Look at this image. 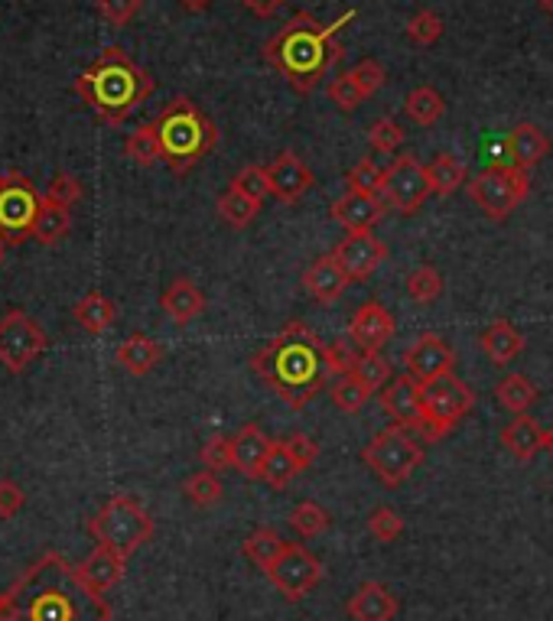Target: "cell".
Returning <instances> with one entry per match:
<instances>
[{"label":"cell","mask_w":553,"mask_h":621,"mask_svg":"<svg viewBox=\"0 0 553 621\" xmlns=\"http://www.w3.org/2000/svg\"><path fill=\"white\" fill-rule=\"evenodd\" d=\"M0 621H111V606L79 563L46 550L0 592Z\"/></svg>","instance_id":"obj_1"},{"label":"cell","mask_w":553,"mask_h":621,"mask_svg":"<svg viewBox=\"0 0 553 621\" xmlns=\"http://www.w3.org/2000/svg\"><path fill=\"white\" fill-rule=\"evenodd\" d=\"M251 371L290 410H303L316 394L329 391L332 384L326 346L300 319L286 323L268 346L251 355Z\"/></svg>","instance_id":"obj_2"},{"label":"cell","mask_w":553,"mask_h":621,"mask_svg":"<svg viewBox=\"0 0 553 621\" xmlns=\"http://www.w3.org/2000/svg\"><path fill=\"white\" fill-rule=\"evenodd\" d=\"M356 10H346L332 23H319L309 13H296L271 43H264L261 56L283 76V82L296 94H309L332 72L342 59L339 33L356 20Z\"/></svg>","instance_id":"obj_3"},{"label":"cell","mask_w":553,"mask_h":621,"mask_svg":"<svg viewBox=\"0 0 553 621\" xmlns=\"http://www.w3.org/2000/svg\"><path fill=\"white\" fill-rule=\"evenodd\" d=\"M76 94L104 124H124L154 94V79L124 49L108 46L76 79Z\"/></svg>","instance_id":"obj_4"},{"label":"cell","mask_w":553,"mask_h":621,"mask_svg":"<svg viewBox=\"0 0 553 621\" xmlns=\"http://www.w3.org/2000/svg\"><path fill=\"white\" fill-rule=\"evenodd\" d=\"M163 147V163L185 177L192 173L218 144V127L205 117V111L192 98H173L154 121Z\"/></svg>","instance_id":"obj_5"},{"label":"cell","mask_w":553,"mask_h":621,"mask_svg":"<svg viewBox=\"0 0 553 621\" xmlns=\"http://www.w3.org/2000/svg\"><path fill=\"white\" fill-rule=\"evenodd\" d=\"M89 533L98 546H108L127 560L154 537V518L134 495H111L89 521Z\"/></svg>","instance_id":"obj_6"},{"label":"cell","mask_w":553,"mask_h":621,"mask_svg":"<svg viewBox=\"0 0 553 621\" xmlns=\"http://www.w3.org/2000/svg\"><path fill=\"white\" fill-rule=\"evenodd\" d=\"M362 462L377 475L384 488H400L424 465V445L410 437V430L391 424L381 433H374V440L362 449Z\"/></svg>","instance_id":"obj_7"},{"label":"cell","mask_w":553,"mask_h":621,"mask_svg":"<svg viewBox=\"0 0 553 621\" xmlns=\"http://www.w3.org/2000/svg\"><path fill=\"white\" fill-rule=\"evenodd\" d=\"M475 407V394L456 374H443L424 384V440L437 443L453 433L469 410Z\"/></svg>","instance_id":"obj_8"},{"label":"cell","mask_w":553,"mask_h":621,"mask_svg":"<svg viewBox=\"0 0 553 621\" xmlns=\"http://www.w3.org/2000/svg\"><path fill=\"white\" fill-rule=\"evenodd\" d=\"M528 192H531L528 170H518L511 163H492V167H485L478 177H472V182H469L472 202L492 222H508L515 215V208L528 199Z\"/></svg>","instance_id":"obj_9"},{"label":"cell","mask_w":553,"mask_h":621,"mask_svg":"<svg viewBox=\"0 0 553 621\" xmlns=\"http://www.w3.org/2000/svg\"><path fill=\"white\" fill-rule=\"evenodd\" d=\"M40 208H43V199L30 179L20 173L3 177V185H0V238H3V245H23L26 238H33Z\"/></svg>","instance_id":"obj_10"},{"label":"cell","mask_w":553,"mask_h":621,"mask_svg":"<svg viewBox=\"0 0 553 621\" xmlns=\"http://www.w3.org/2000/svg\"><path fill=\"white\" fill-rule=\"evenodd\" d=\"M433 195V185L427 177V167L414 154L394 157V163L384 170V205L394 208L397 215H414L427 199Z\"/></svg>","instance_id":"obj_11"},{"label":"cell","mask_w":553,"mask_h":621,"mask_svg":"<svg viewBox=\"0 0 553 621\" xmlns=\"http://www.w3.org/2000/svg\"><path fill=\"white\" fill-rule=\"evenodd\" d=\"M49 339L40 323H33L23 309H10L0 319V364L10 374L26 371L36 358L46 352Z\"/></svg>","instance_id":"obj_12"},{"label":"cell","mask_w":553,"mask_h":621,"mask_svg":"<svg viewBox=\"0 0 553 621\" xmlns=\"http://www.w3.org/2000/svg\"><path fill=\"white\" fill-rule=\"evenodd\" d=\"M271 583L283 592V599L300 602L303 596H309L319 579H323V563L300 543H286L283 553L276 556V563L268 569Z\"/></svg>","instance_id":"obj_13"},{"label":"cell","mask_w":553,"mask_h":621,"mask_svg":"<svg viewBox=\"0 0 553 621\" xmlns=\"http://www.w3.org/2000/svg\"><path fill=\"white\" fill-rule=\"evenodd\" d=\"M381 410L391 417L394 427L424 437V384L410 374L391 377L381 391Z\"/></svg>","instance_id":"obj_14"},{"label":"cell","mask_w":553,"mask_h":621,"mask_svg":"<svg viewBox=\"0 0 553 621\" xmlns=\"http://www.w3.org/2000/svg\"><path fill=\"white\" fill-rule=\"evenodd\" d=\"M404 368L410 377H417L420 384L433 381V377H443V374H453L456 368V352L453 346L437 336V332H424L420 339H414L407 349H404Z\"/></svg>","instance_id":"obj_15"},{"label":"cell","mask_w":553,"mask_h":621,"mask_svg":"<svg viewBox=\"0 0 553 621\" xmlns=\"http://www.w3.org/2000/svg\"><path fill=\"white\" fill-rule=\"evenodd\" d=\"M336 261L349 273V280H369L377 267L387 261V245L371 232H349L336 245Z\"/></svg>","instance_id":"obj_16"},{"label":"cell","mask_w":553,"mask_h":621,"mask_svg":"<svg viewBox=\"0 0 553 621\" xmlns=\"http://www.w3.org/2000/svg\"><path fill=\"white\" fill-rule=\"evenodd\" d=\"M394 316L387 313L384 303L369 300L356 309V316L349 319V339L359 352H381L391 339H394Z\"/></svg>","instance_id":"obj_17"},{"label":"cell","mask_w":553,"mask_h":621,"mask_svg":"<svg viewBox=\"0 0 553 621\" xmlns=\"http://www.w3.org/2000/svg\"><path fill=\"white\" fill-rule=\"evenodd\" d=\"M313 173L309 167L296 157V154H280L276 160L268 163V185H271V195H276L283 205H293L300 202L309 189H313Z\"/></svg>","instance_id":"obj_18"},{"label":"cell","mask_w":553,"mask_h":621,"mask_svg":"<svg viewBox=\"0 0 553 621\" xmlns=\"http://www.w3.org/2000/svg\"><path fill=\"white\" fill-rule=\"evenodd\" d=\"M387 205L381 195H369V192H356L349 189L342 199L332 202V218L346 228V232H371L381 218H384Z\"/></svg>","instance_id":"obj_19"},{"label":"cell","mask_w":553,"mask_h":621,"mask_svg":"<svg viewBox=\"0 0 553 621\" xmlns=\"http://www.w3.org/2000/svg\"><path fill=\"white\" fill-rule=\"evenodd\" d=\"M346 612L352 621H394L400 612V602L384 583H362L349 596Z\"/></svg>","instance_id":"obj_20"},{"label":"cell","mask_w":553,"mask_h":621,"mask_svg":"<svg viewBox=\"0 0 553 621\" xmlns=\"http://www.w3.org/2000/svg\"><path fill=\"white\" fill-rule=\"evenodd\" d=\"M551 154V137L538 127V124H518L508 137H505V157L511 167L518 170H534L538 163H544V157Z\"/></svg>","instance_id":"obj_21"},{"label":"cell","mask_w":553,"mask_h":621,"mask_svg":"<svg viewBox=\"0 0 553 621\" xmlns=\"http://www.w3.org/2000/svg\"><path fill=\"white\" fill-rule=\"evenodd\" d=\"M349 273L336 261V255H323L313 264L303 270V290L316 300V303H336L346 286H349Z\"/></svg>","instance_id":"obj_22"},{"label":"cell","mask_w":553,"mask_h":621,"mask_svg":"<svg viewBox=\"0 0 553 621\" xmlns=\"http://www.w3.org/2000/svg\"><path fill=\"white\" fill-rule=\"evenodd\" d=\"M271 445L274 440L258 424H245L238 430V437H232V468H238L245 478H261Z\"/></svg>","instance_id":"obj_23"},{"label":"cell","mask_w":553,"mask_h":621,"mask_svg":"<svg viewBox=\"0 0 553 621\" xmlns=\"http://www.w3.org/2000/svg\"><path fill=\"white\" fill-rule=\"evenodd\" d=\"M124 569H127V560L108 546H94L92 553L79 563V573L82 579L92 586L94 592H111L121 579H124Z\"/></svg>","instance_id":"obj_24"},{"label":"cell","mask_w":553,"mask_h":621,"mask_svg":"<svg viewBox=\"0 0 553 621\" xmlns=\"http://www.w3.org/2000/svg\"><path fill=\"white\" fill-rule=\"evenodd\" d=\"M160 306H163V313H167L177 326H189L192 319L202 316L205 296H202V290H199L189 276H177V280L163 290Z\"/></svg>","instance_id":"obj_25"},{"label":"cell","mask_w":553,"mask_h":621,"mask_svg":"<svg viewBox=\"0 0 553 621\" xmlns=\"http://www.w3.org/2000/svg\"><path fill=\"white\" fill-rule=\"evenodd\" d=\"M478 349L492 364H511L515 358L524 352V336L508 323V319H495L482 336H478Z\"/></svg>","instance_id":"obj_26"},{"label":"cell","mask_w":553,"mask_h":621,"mask_svg":"<svg viewBox=\"0 0 553 621\" xmlns=\"http://www.w3.org/2000/svg\"><path fill=\"white\" fill-rule=\"evenodd\" d=\"M501 443H505V449H508L515 459L531 462V459L544 449V430H541V424H538L534 417L518 414V417L501 430Z\"/></svg>","instance_id":"obj_27"},{"label":"cell","mask_w":553,"mask_h":621,"mask_svg":"<svg viewBox=\"0 0 553 621\" xmlns=\"http://www.w3.org/2000/svg\"><path fill=\"white\" fill-rule=\"evenodd\" d=\"M117 364L127 371V374H134V377H144V374H150L157 364H160V358H163V349L150 339V336H144V332H134V336H127L124 342H121V349H117Z\"/></svg>","instance_id":"obj_28"},{"label":"cell","mask_w":553,"mask_h":621,"mask_svg":"<svg viewBox=\"0 0 553 621\" xmlns=\"http://www.w3.org/2000/svg\"><path fill=\"white\" fill-rule=\"evenodd\" d=\"M72 316H76V323H79L86 332L104 336V332L114 326V319H117V306H114L101 290H92V293H86V296L76 303Z\"/></svg>","instance_id":"obj_29"},{"label":"cell","mask_w":553,"mask_h":621,"mask_svg":"<svg viewBox=\"0 0 553 621\" xmlns=\"http://www.w3.org/2000/svg\"><path fill=\"white\" fill-rule=\"evenodd\" d=\"M404 114H407V121L410 124H417V127H433L440 117H443V111H447V101H443V94L437 89H430V86H417V89H410L404 94Z\"/></svg>","instance_id":"obj_30"},{"label":"cell","mask_w":553,"mask_h":621,"mask_svg":"<svg viewBox=\"0 0 553 621\" xmlns=\"http://www.w3.org/2000/svg\"><path fill=\"white\" fill-rule=\"evenodd\" d=\"M69 228H72V208L43 199V208H40L36 225H33V241L43 245V248H53L69 235Z\"/></svg>","instance_id":"obj_31"},{"label":"cell","mask_w":553,"mask_h":621,"mask_svg":"<svg viewBox=\"0 0 553 621\" xmlns=\"http://www.w3.org/2000/svg\"><path fill=\"white\" fill-rule=\"evenodd\" d=\"M538 397H541L538 384L531 377H524V374H508L495 387V400L511 414H528L538 404Z\"/></svg>","instance_id":"obj_32"},{"label":"cell","mask_w":553,"mask_h":621,"mask_svg":"<svg viewBox=\"0 0 553 621\" xmlns=\"http://www.w3.org/2000/svg\"><path fill=\"white\" fill-rule=\"evenodd\" d=\"M300 472H303V465H300V459L290 452L286 440H274L271 452H268V459H264L261 478H264L271 488H286Z\"/></svg>","instance_id":"obj_33"},{"label":"cell","mask_w":553,"mask_h":621,"mask_svg":"<svg viewBox=\"0 0 553 621\" xmlns=\"http://www.w3.org/2000/svg\"><path fill=\"white\" fill-rule=\"evenodd\" d=\"M283 546H286V540L274 531V528H258V531H251L245 537V543H241V553L258 566V569H271L276 563V556L283 553Z\"/></svg>","instance_id":"obj_34"},{"label":"cell","mask_w":553,"mask_h":621,"mask_svg":"<svg viewBox=\"0 0 553 621\" xmlns=\"http://www.w3.org/2000/svg\"><path fill=\"white\" fill-rule=\"evenodd\" d=\"M427 177L437 195H453L465 185V167L456 154H437L430 163H427Z\"/></svg>","instance_id":"obj_35"},{"label":"cell","mask_w":553,"mask_h":621,"mask_svg":"<svg viewBox=\"0 0 553 621\" xmlns=\"http://www.w3.org/2000/svg\"><path fill=\"white\" fill-rule=\"evenodd\" d=\"M124 154L137 163V167H154L163 160V147H160V134L150 124H140L137 131H131V137L124 140Z\"/></svg>","instance_id":"obj_36"},{"label":"cell","mask_w":553,"mask_h":621,"mask_svg":"<svg viewBox=\"0 0 553 621\" xmlns=\"http://www.w3.org/2000/svg\"><path fill=\"white\" fill-rule=\"evenodd\" d=\"M261 212V202L248 199L245 192H238L235 185H228L222 195H218V215L232 225V228H248Z\"/></svg>","instance_id":"obj_37"},{"label":"cell","mask_w":553,"mask_h":621,"mask_svg":"<svg viewBox=\"0 0 553 621\" xmlns=\"http://www.w3.org/2000/svg\"><path fill=\"white\" fill-rule=\"evenodd\" d=\"M183 495L195 505V508H212V505H218L222 501V495H225V488H222V478H218V472H212V468H202V472H195V475H189L183 482Z\"/></svg>","instance_id":"obj_38"},{"label":"cell","mask_w":553,"mask_h":621,"mask_svg":"<svg viewBox=\"0 0 553 621\" xmlns=\"http://www.w3.org/2000/svg\"><path fill=\"white\" fill-rule=\"evenodd\" d=\"M349 374L374 394V391H381L391 381V364H387V358L381 355V352H359L356 361H352V368H349Z\"/></svg>","instance_id":"obj_39"},{"label":"cell","mask_w":553,"mask_h":621,"mask_svg":"<svg viewBox=\"0 0 553 621\" xmlns=\"http://www.w3.org/2000/svg\"><path fill=\"white\" fill-rule=\"evenodd\" d=\"M290 524H293V531L300 533V537H319V533H326L332 528V515L323 505H316V501H300L290 511Z\"/></svg>","instance_id":"obj_40"},{"label":"cell","mask_w":553,"mask_h":621,"mask_svg":"<svg viewBox=\"0 0 553 621\" xmlns=\"http://www.w3.org/2000/svg\"><path fill=\"white\" fill-rule=\"evenodd\" d=\"M329 397H332V404H336L339 410H346V414H359V410L369 404L371 391L365 384H359L352 374H342V377H332V384H329Z\"/></svg>","instance_id":"obj_41"},{"label":"cell","mask_w":553,"mask_h":621,"mask_svg":"<svg viewBox=\"0 0 553 621\" xmlns=\"http://www.w3.org/2000/svg\"><path fill=\"white\" fill-rule=\"evenodd\" d=\"M407 296L414 300V303H433L440 293H443V276H440V270L430 264L417 267V270H410V276H407Z\"/></svg>","instance_id":"obj_42"},{"label":"cell","mask_w":553,"mask_h":621,"mask_svg":"<svg viewBox=\"0 0 553 621\" xmlns=\"http://www.w3.org/2000/svg\"><path fill=\"white\" fill-rule=\"evenodd\" d=\"M443 30H447V23H443V16L437 10H420L407 23V39L414 46H433L443 36Z\"/></svg>","instance_id":"obj_43"},{"label":"cell","mask_w":553,"mask_h":621,"mask_svg":"<svg viewBox=\"0 0 553 621\" xmlns=\"http://www.w3.org/2000/svg\"><path fill=\"white\" fill-rule=\"evenodd\" d=\"M407 140V131L394 117H377L369 127V144L377 154H397Z\"/></svg>","instance_id":"obj_44"},{"label":"cell","mask_w":553,"mask_h":621,"mask_svg":"<svg viewBox=\"0 0 553 621\" xmlns=\"http://www.w3.org/2000/svg\"><path fill=\"white\" fill-rule=\"evenodd\" d=\"M329 101H332L342 114H356L359 104L365 101V91L356 86V79H352L349 72H342V76H336V79L329 82Z\"/></svg>","instance_id":"obj_45"},{"label":"cell","mask_w":553,"mask_h":621,"mask_svg":"<svg viewBox=\"0 0 553 621\" xmlns=\"http://www.w3.org/2000/svg\"><path fill=\"white\" fill-rule=\"evenodd\" d=\"M349 189L356 192H369V195H381L384 192V170L374 163V160H359L352 170H349Z\"/></svg>","instance_id":"obj_46"},{"label":"cell","mask_w":553,"mask_h":621,"mask_svg":"<svg viewBox=\"0 0 553 621\" xmlns=\"http://www.w3.org/2000/svg\"><path fill=\"white\" fill-rule=\"evenodd\" d=\"M369 533L381 543H394L404 533V518L394 508H374L369 515Z\"/></svg>","instance_id":"obj_47"},{"label":"cell","mask_w":553,"mask_h":621,"mask_svg":"<svg viewBox=\"0 0 553 621\" xmlns=\"http://www.w3.org/2000/svg\"><path fill=\"white\" fill-rule=\"evenodd\" d=\"M232 185H235L238 192H245L248 199H255V202L264 205V199L271 195V185H268V167H245L238 177L232 179Z\"/></svg>","instance_id":"obj_48"},{"label":"cell","mask_w":553,"mask_h":621,"mask_svg":"<svg viewBox=\"0 0 553 621\" xmlns=\"http://www.w3.org/2000/svg\"><path fill=\"white\" fill-rule=\"evenodd\" d=\"M86 192H82V182L76 177H69V173H56L53 182L46 185V195L43 199H49V202H56V205H66V208H72L79 199H82Z\"/></svg>","instance_id":"obj_49"},{"label":"cell","mask_w":553,"mask_h":621,"mask_svg":"<svg viewBox=\"0 0 553 621\" xmlns=\"http://www.w3.org/2000/svg\"><path fill=\"white\" fill-rule=\"evenodd\" d=\"M349 76L356 79L359 89L365 91V98L377 94V91L384 89V82H387V72H384V66L377 59H362L359 66L349 69Z\"/></svg>","instance_id":"obj_50"},{"label":"cell","mask_w":553,"mask_h":621,"mask_svg":"<svg viewBox=\"0 0 553 621\" xmlns=\"http://www.w3.org/2000/svg\"><path fill=\"white\" fill-rule=\"evenodd\" d=\"M94 3H98V13L111 26H127L140 13V7H144V0H94Z\"/></svg>","instance_id":"obj_51"},{"label":"cell","mask_w":553,"mask_h":621,"mask_svg":"<svg viewBox=\"0 0 553 621\" xmlns=\"http://www.w3.org/2000/svg\"><path fill=\"white\" fill-rule=\"evenodd\" d=\"M199 459H202V465L212 468V472L232 468V440H228V437H212L208 443L199 449Z\"/></svg>","instance_id":"obj_52"},{"label":"cell","mask_w":553,"mask_h":621,"mask_svg":"<svg viewBox=\"0 0 553 621\" xmlns=\"http://www.w3.org/2000/svg\"><path fill=\"white\" fill-rule=\"evenodd\" d=\"M26 505V492L13 482V478H0V518L10 521L16 518V511Z\"/></svg>","instance_id":"obj_53"},{"label":"cell","mask_w":553,"mask_h":621,"mask_svg":"<svg viewBox=\"0 0 553 621\" xmlns=\"http://www.w3.org/2000/svg\"><path fill=\"white\" fill-rule=\"evenodd\" d=\"M286 445H290V452L300 459L303 468H309V465L316 462V455H319V445H316V440H309L306 433H290Z\"/></svg>","instance_id":"obj_54"},{"label":"cell","mask_w":553,"mask_h":621,"mask_svg":"<svg viewBox=\"0 0 553 621\" xmlns=\"http://www.w3.org/2000/svg\"><path fill=\"white\" fill-rule=\"evenodd\" d=\"M241 3H245L255 16H264V20H268V16H274L286 0H241Z\"/></svg>","instance_id":"obj_55"},{"label":"cell","mask_w":553,"mask_h":621,"mask_svg":"<svg viewBox=\"0 0 553 621\" xmlns=\"http://www.w3.org/2000/svg\"><path fill=\"white\" fill-rule=\"evenodd\" d=\"M183 10H189V13H202V10H208L212 7V0H177Z\"/></svg>","instance_id":"obj_56"},{"label":"cell","mask_w":553,"mask_h":621,"mask_svg":"<svg viewBox=\"0 0 553 621\" xmlns=\"http://www.w3.org/2000/svg\"><path fill=\"white\" fill-rule=\"evenodd\" d=\"M544 449H548V452L553 455V427L548 430V433H544Z\"/></svg>","instance_id":"obj_57"},{"label":"cell","mask_w":553,"mask_h":621,"mask_svg":"<svg viewBox=\"0 0 553 621\" xmlns=\"http://www.w3.org/2000/svg\"><path fill=\"white\" fill-rule=\"evenodd\" d=\"M541 10H544V13H548V16L553 20V0H541Z\"/></svg>","instance_id":"obj_58"},{"label":"cell","mask_w":553,"mask_h":621,"mask_svg":"<svg viewBox=\"0 0 553 621\" xmlns=\"http://www.w3.org/2000/svg\"><path fill=\"white\" fill-rule=\"evenodd\" d=\"M0 261H3V238H0Z\"/></svg>","instance_id":"obj_59"},{"label":"cell","mask_w":553,"mask_h":621,"mask_svg":"<svg viewBox=\"0 0 553 621\" xmlns=\"http://www.w3.org/2000/svg\"><path fill=\"white\" fill-rule=\"evenodd\" d=\"M0 185H3V173H0Z\"/></svg>","instance_id":"obj_60"}]
</instances>
